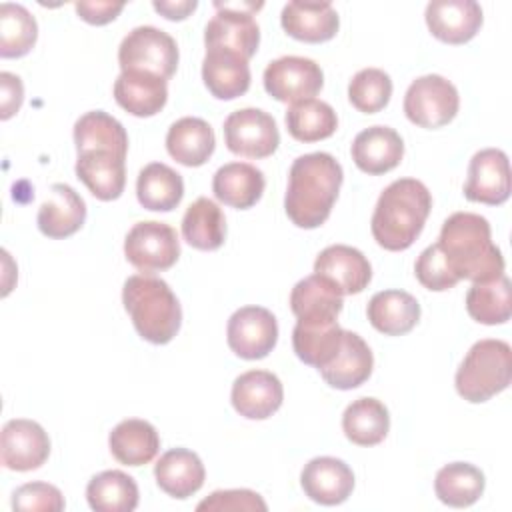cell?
<instances>
[{"label":"cell","mask_w":512,"mask_h":512,"mask_svg":"<svg viewBox=\"0 0 512 512\" xmlns=\"http://www.w3.org/2000/svg\"><path fill=\"white\" fill-rule=\"evenodd\" d=\"M344 172L340 162L328 152L298 156L288 172L284 210L298 228L322 226L338 198Z\"/></svg>","instance_id":"1"},{"label":"cell","mask_w":512,"mask_h":512,"mask_svg":"<svg viewBox=\"0 0 512 512\" xmlns=\"http://www.w3.org/2000/svg\"><path fill=\"white\" fill-rule=\"evenodd\" d=\"M436 244L458 280L480 282L504 274V256L492 242L490 222L480 214L448 216Z\"/></svg>","instance_id":"2"},{"label":"cell","mask_w":512,"mask_h":512,"mask_svg":"<svg viewBox=\"0 0 512 512\" xmlns=\"http://www.w3.org/2000/svg\"><path fill=\"white\" fill-rule=\"evenodd\" d=\"M430 210V190L416 178H398L382 190L376 202L372 236L384 250H406L420 236Z\"/></svg>","instance_id":"3"},{"label":"cell","mask_w":512,"mask_h":512,"mask_svg":"<svg viewBox=\"0 0 512 512\" xmlns=\"http://www.w3.org/2000/svg\"><path fill=\"white\" fill-rule=\"evenodd\" d=\"M122 304L136 332L152 344H168L180 330V302L162 278L150 274L130 276L122 288Z\"/></svg>","instance_id":"4"},{"label":"cell","mask_w":512,"mask_h":512,"mask_svg":"<svg viewBox=\"0 0 512 512\" xmlns=\"http://www.w3.org/2000/svg\"><path fill=\"white\" fill-rule=\"evenodd\" d=\"M512 380V348L504 340L484 338L472 344L456 370V392L480 404L500 394Z\"/></svg>","instance_id":"5"},{"label":"cell","mask_w":512,"mask_h":512,"mask_svg":"<svg viewBox=\"0 0 512 512\" xmlns=\"http://www.w3.org/2000/svg\"><path fill=\"white\" fill-rule=\"evenodd\" d=\"M262 6V2H214L216 14L204 28L206 48H224L250 60L260 44L254 12Z\"/></svg>","instance_id":"6"},{"label":"cell","mask_w":512,"mask_h":512,"mask_svg":"<svg viewBox=\"0 0 512 512\" xmlns=\"http://www.w3.org/2000/svg\"><path fill=\"white\" fill-rule=\"evenodd\" d=\"M178 58L176 40L154 26H138L130 30L118 48V64L122 72L140 70L164 80L174 76Z\"/></svg>","instance_id":"7"},{"label":"cell","mask_w":512,"mask_h":512,"mask_svg":"<svg viewBox=\"0 0 512 512\" xmlns=\"http://www.w3.org/2000/svg\"><path fill=\"white\" fill-rule=\"evenodd\" d=\"M460 108L456 86L440 74L416 78L404 94V114L420 128H442L452 122Z\"/></svg>","instance_id":"8"},{"label":"cell","mask_w":512,"mask_h":512,"mask_svg":"<svg viewBox=\"0 0 512 512\" xmlns=\"http://www.w3.org/2000/svg\"><path fill=\"white\" fill-rule=\"evenodd\" d=\"M124 256L144 274L168 270L180 256L178 234L166 222H136L124 238Z\"/></svg>","instance_id":"9"},{"label":"cell","mask_w":512,"mask_h":512,"mask_svg":"<svg viewBox=\"0 0 512 512\" xmlns=\"http://www.w3.org/2000/svg\"><path fill=\"white\" fill-rule=\"evenodd\" d=\"M224 142L232 154L268 158L280 144L276 120L260 108H242L224 120Z\"/></svg>","instance_id":"10"},{"label":"cell","mask_w":512,"mask_h":512,"mask_svg":"<svg viewBox=\"0 0 512 512\" xmlns=\"http://www.w3.org/2000/svg\"><path fill=\"white\" fill-rule=\"evenodd\" d=\"M324 86L320 64L304 56H282L264 70L266 92L284 104H296L314 98Z\"/></svg>","instance_id":"11"},{"label":"cell","mask_w":512,"mask_h":512,"mask_svg":"<svg viewBox=\"0 0 512 512\" xmlns=\"http://www.w3.org/2000/svg\"><path fill=\"white\" fill-rule=\"evenodd\" d=\"M230 350L244 360L266 358L278 342V322L262 306L238 308L226 326Z\"/></svg>","instance_id":"12"},{"label":"cell","mask_w":512,"mask_h":512,"mask_svg":"<svg viewBox=\"0 0 512 512\" xmlns=\"http://www.w3.org/2000/svg\"><path fill=\"white\" fill-rule=\"evenodd\" d=\"M50 454L46 430L26 418L8 420L0 436V458L8 470L28 472L40 468Z\"/></svg>","instance_id":"13"},{"label":"cell","mask_w":512,"mask_h":512,"mask_svg":"<svg viewBox=\"0 0 512 512\" xmlns=\"http://www.w3.org/2000/svg\"><path fill=\"white\" fill-rule=\"evenodd\" d=\"M464 198L488 206H500L510 198V164L502 150L484 148L472 156Z\"/></svg>","instance_id":"14"},{"label":"cell","mask_w":512,"mask_h":512,"mask_svg":"<svg viewBox=\"0 0 512 512\" xmlns=\"http://www.w3.org/2000/svg\"><path fill=\"white\" fill-rule=\"evenodd\" d=\"M230 400L240 416L266 420L282 406L284 388L276 374L268 370H248L234 380Z\"/></svg>","instance_id":"15"},{"label":"cell","mask_w":512,"mask_h":512,"mask_svg":"<svg viewBox=\"0 0 512 512\" xmlns=\"http://www.w3.org/2000/svg\"><path fill=\"white\" fill-rule=\"evenodd\" d=\"M434 38L446 44L472 40L482 26V8L474 0H432L424 12Z\"/></svg>","instance_id":"16"},{"label":"cell","mask_w":512,"mask_h":512,"mask_svg":"<svg viewBox=\"0 0 512 512\" xmlns=\"http://www.w3.org/2000/svg\"><path fill=\"white\" fill-rule=\"evenodd\" d=\"M300 484L312 502L322 506H336L348 500L352 494L354 474L344 460L318 456L302 468Z\"/></svg>","instance_id":"17"},{"label":"cell","mask_w":512,"mask_h":512,"mask_svg":"<svg viewBox=\"0 0 512 512\" xmlns=\"http://www.w3.org/2000/svg\"><path fill=\"white\" fill-rule=\"evenodd\" d=\"M314 272L328 278L342 292V296L360 294L372 278L368 258L358 248L346 244H332L324 248L316 256Z\"/></svg>","instance_id":"18"},{"label":"cell","mask_w":512,"mask_h":512,"mask_svg":"<svg viewBox=\"0 0 512 512\" xmlns=\"http://www.w3.org/2000/svg\"><path fill=\"white\" fill-rule=\"evenodd\" d=\"M280 24L288 36L300 42L320 44L336 36L340 18L330 2L292 0L282 8Z\"/></svg>","instance_id":"19"},{"label":"cell","mask_w":512,"mask_h":512,"mask_svg":"<svg viewBox=\"0 0 512 512\" xmlns=\"http://www.w3.org/2000/svg\"><path fill=\"white\" fill-rule=\"evenodd\" d=\"M86 220V202L68 184H52L48 198L42 202L36 222L44 236L60 240L76 234Z\"/></svg>","instance_id":"20"},{"label":"cell","mask_w":512,"mask_h":512,"mask_svg":"<svg viewBox=\"0 0 512 512\" xmlns=\"http://www.w3.org/2000/svg\"><path fill=\"white\" fill-rule=\"evenodd\" d=\"M372 368L374 356L364 338L356 332L344 330L338 354L318 372L328 386L338 390H352L362 386L370 378Z\"/></svg>","instance_id":"21"},{"label":"cell","mask_w":512,"mask_h":512,"mask_svg":"<svg viewBox=\"0 0 512 512\" xmlns=\"http://www.w3.org/2000/svg\"><path fill=\"white\" fill-rule=\"evenodd\" d=\"M202 80L218 100H234L250 88L248 60L224 48H206L202 60Z\"/></svg>","instance_id":"22"},{"label":"cell","mask_w":512,"mask_h":512,"mask_svg":"<svg viewBox=\"0 0 512 512\" xmlns=\"http://www.w3.org/2000/svg\"><path fill=\"white\" fill-rule=\"evenodd\" d=\"M114 100L128 114L148 118L166 106L168 82L150 72L126 70L114 82Z\"/></svg>","instance_id":"23"},{"label":"cell","mask_w":512,"mask_h":512,"mask_svg":"<svg viewBox=\"0 0 512 512\" xmlns=\"http://www.w3.org/2000/svg\"><path fill=\"white\" fill-rule=\"evenodd\" d=\"M350 152L358 170L378 176L400 164L404 142L390 126H370L356 134Z\"/></svg>","instance_id":"24"},{"label":"cell","mask_w":512,"mask_h":512,"mask_svg":"<svg viewBox=\"0 0 512 512\" xmlns=\"http://www.w3.org/2000/svg\"><path fill=\"white\" fill-rule=\"evenodd\" d=\"M126 156L108 150H90L82 152L76 158V176L84 186L104 202L116 200L122 196L126 186Z\"/></svg>","instance_id":"25"},{"label":"cell","mask_w":512,"mask_h":512,"mask_svg":"<svg viewBox=\"0 0 512 512\" xmlns=\"http://www.w3.org/2000/svg\"><path fill=\"white\" fill-rule=\"evenodd\" d=\"M154 478L162 492L184 500L202 488L206 470L196 452L188 448H172L154 464Z\"/></svg>","instance_id":"26"},{"label":"cell","mask_w":512,"mask_h":512,"mask_svg":"<svg viewBox=\"0 0 512 512\" xmlns=\"http://www.w3.org/2000/svg\"><path fill=\"white\" fill-rule=\"evenodd\" d=\"M216 148V136L212 126L196 116H184L176 120L166 134L168 154L182 166L196 168L208 162Z\"/></svg>","instance_id":"27"},{"label":"cell","mask_w":512,"mask_h":512,"mask_svg":"<svg viewBox=\"0 0 512 512\" xmlns=\"http://www.w3.org/2000/svg\"><path fill=\"white\" fill-rule=\"evenodd\" d=\"M266 188L264 174L246 162H230L216 170L212 178L214 196L232 208H252Z\"/></svg>","instance_id":"28"},{"label":"cell","mask_w":512,"mask_h":512,"mask_svg":"<svg viewBox=\"0 0 512 512\" xmlns=\"http://www.w3.org/2000/svg\"><path fill=\"white\" fill-rule=\"evenodd\" d=\"M366 316L378 332L386 336H402L418 324L420 304L404 290H382L370 298Z\"/></svg>","instance_id":"29"},{"label":"cell","mask_w":512,"mask_h":512,"mask_svg":"<svg viewBox=\"0 0 512 512\" xmlns=\"http://www.w3.org/2000/svg\"><path fill=\"white\" fill-rule=\"evenodd\" d=\"M342 306V292L316 272L296 282L290 292V308L298 320H336Z\"/></svg>","instance_id":"30"},{"label":"cell","mask_w":512,"mask_h":512,"mask_svg":"<svg viewBox=\"0 0 512 512\" xmlns=\"http://www.w3.org/2000/svg\"><path fill=\"white\" fill-rule=\"evenodd\" d=\"M342 334L338 320H298L292 330V346L304 364L320 370L338 354Z\"/></svg>","instance_id":"31"},{"label":"cell","mask_w":512,"mask_h":512,"mask_svg":"<svg viewBox=\"0 0 512 512\" xmlns=\"http://www.w3.org/2000/svg\"><path fill=\"white\" fill-rule=\"evenodd\" d=\"M112 456L124 466H142L156 458L160 436L156 428L140 418H128L116 424L108 436Z\"/></svg>","instance_id":"32"},{"label":"cell","mask_w":512,"mask_h":512,"mask_svg":"<svg viewBox=\"0 0 512 512\" xmlns=\"http://www.w3.org/2000/svg\"><path fill=\"white\" fill-rule=\"evenodd\" d=\"M138 202L152 212L174 210L184 196L182 176L162 162L146 164L136 180Z\"/></svg>","instance_id":"33"},{"label":"cell","mask_w":512,"mask_h":512,"mask_svg":"<svg viewBox=\"0 0 512 512\" xmlns=\"http://www.w3.org/2000/svg\"><path fill=\"white\" fill-rule=\"evenodd\" d=\"M344 436L356 446H376L390 430L388 408L378 398H358L342 414Z\"/></svg>","instance_id":"34"},{"label":"cell","mask_w":512,"mask_h":512,"mask_svg":"<svg viewBox=\"0 0 512 512\" xmlns=\"http://www.w3.org/2000/svg\"><path fill=\"white\" fill-rule=\"evenodd\" d=\"M74 144L78 154L90 150H108L126 156L128 134L114 116L104 110H92L76 120Z\"/></svg>","instance_id":"35"},{"label":"cell","mask_w":512,"mask_h":512,"mask_svg":"<svg viewBox=\"0 0 512 512\" xmlns=\"http://www.w3.org/2000/svg\"><path fill=\"white\" fill-rule=\"evenodd\" d=\"M182 236L196 250H218L226 238V218L220 206L206 196L194 200L184 212Z\"/></svg>","instance_id":"36"},{"label":"cell","mask_w":512,"mask_h":512,"mask_svg":"<svg viewBox=\"0 0 512 512\" xmlns=\"http://www.w3.org/2000/svg\"><path fill=\"white\" fill-rule=\"evenodd\" d=\"M486 480L480 468L468 462H450L436 472L434 492L438 500L452 508L472 506L484 492Z\"/></svg>","instance_id":"37"},{"label":"cell","mask_w":512,"mask_h":512,"mask_svg":"<svg viewBox=\"0 0 512 512\" xmlns=\"http://www.w3.org/2000/svg\"><path fill=\"white\" fill-rule=\"evenodd\" d=\"M466 310L470 318L486 326L508 322L512 314V296H510L508 276L500 274L490 280L472 282L466 294Z\"/></svg>","instance_id":"38"},{"label":"cell","mask_w":512,"mask_h":512,"mask_svg":"<svg viewBox=\"0 0 512 512\" xmlns=\"http://www.w3.org/2000/svg\"><path fill=\"white\" fill-rule=\"evenodd\" d=\"M138 496L134 478L122 470H104L86 486V500L96 512H132Z\"/></svg>","instance_id":"39"},{"label":"cell","mask_w":512,"mask_h":512,"mask_svg":"<svg viewBox=\"0 0 512 512\" xmlns=\"http://www.w3.org/2000/svg\"><path fill=\"white\" fill-rule=\"evenodd\" d=\"M286 128L298 142H318L336 132L338 116L328 102L310 98L290 104L286 110Z\"/></svg>","instance_id":"40"},{"label":"cell","mask_w":512,"mask_h":512,"mask_svg":"<svg viewBox=\"0 0 512 512\" xmlns=\"http://www.w3.org/2000/svg\"><path fill=\"white\" fill-rule=\"evenodd\" d=\"M38 38V24L34 16L22 6L4 2L0 6V56H26Z\"/></svg>","instance_id":"41"},{"label":"cell","mask_w":512,"mask_h":512,"mask_svg":"<svg viewBox=\"0 0 512 512\" xmlns=\"http://www.w3.org/2000/svg\"><path fill=\"white\" fill-rule=\"evenodd\" d=\"M392 96V80L380 68H362L356 72L348 84L350 104L364 112L376 114L386 108Z\"/></svg>","instance_id":"42"},{"label":"cell","mask_w":512,"mask_h":512,"mask_svg":"<svg viewBox=\"0 0 512 512\" xmlns=\"http://www.w3.org/2000/svg\"><path fill=\"white\" fill-rule=\"evenodd\" d=\"M414 274L418 278V282L432 290V292H444L454 288L460 280L454 276V272L450 270L442 250L438 248V244H432L428 248H424L416 260L414 266Z\"/></svg>","instance_id":"43"},{"label":"cell","mask_w":512,"mask_h":512,"mask_svg":"<svg viewBox=\"0 0 512 512\" xmlns=\"http://www.w3.org/2000/svg\"><path fill=\"white\" fill-rule=\"evenodd\" d=\"M64 506H66V502H64L62 492L48 482H28V484H22L20 488H16L12 494L14 510L60 512V510H64Z\"/></svg>","instance_id":"44"},{"label":"cell","mask_w":512,"mask_h":512,"mask_svg":"<svg viewBox=\"0 0 512 512\" xmlns=\"http://www.w3.org/2000/svg\"><path fill=\"white\" fill-rule=\"evenodd\" d=\"M198 512H266L268 506L262 496L254 490H216L208 498H204L198 506Z\"/></svg>","instance_id":"45"},{"label":"cell","mask_w":512,"mask_h":512,"mask_svg":"<svg viewBox=\"0 0 512 512\" xmlns=\"http://www.w3.org/2000/svg\"><path fill=\"white\" fill-rule=\"evenodd\" d=\"M24 102L22 80L12 72H0V118H12Z\"/></svg>","instance_id":"46"},{"label":"cell","mask_w":512,"mask_h":512,"mask_svg":"<svg viewBox=\"0 0 512 512\" xmlns=\"http://www.w3.org/2000/svg\"><path fill=\"white\" fill-rule=\"evenodd\" d=\"M76 14L94 26H104L108 22H112L122 10H124V2H76L74 4Z\"/></svg>","instance_id":"47"},{"label":"cell","mask_w":512,"mask_h":512,"mask_svg":"<svg viewBox=\"0 0 512 512\" xmlns=\"http://www.w3.org/2000/svg\"><path fill=\"white\" fill-rule=\"evenodd\" d=\"M198 6L196 0H178V2H152V8L168 20H184Z\"/></svg>","instance_id":"48"}]
</instances>
